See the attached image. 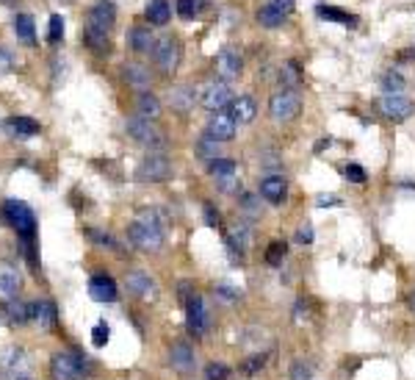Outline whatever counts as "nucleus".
<instances>
[{
  "mask_svg": "<svg viewBox=\"0 0 415 380\" xmlns=\"http://www.w3.org/2000/svg\"><path fill=\"white\" fill-rule=\"evenodd\" d=\"M89 297L97 303H117L119 291H117L114 278L111 275H92L89 278Z\"/></svg>",
  "mask_w": 415,
  "mask_h": 380,
  "instance_id": "obj_17",
  "label": "nucleus"
},
{
  "mask_svg": "<svg viewBox=\"0 0 415 380\" xmlns=\"http://www.w3.org/2000/svg\"><path fill=\"white\" fill-rule=\"evenodd\" d=\"M199 103L208 111H222L228 103H232L230 84L228 81H211V84H205V89L199 92Z\"/></svg>",
  "mask_w": 415,
  "mask_h": 380,
  "instance_id": "obj_11",
  "label": "nucleus"
},
{
  "mask_svg": "<svg viewBox=\"0 0 415 380\" xmlns=\"http://www.w3.org/2000/svg\"><path fill=\"white\" fill-rule=\"evenodd\" d=\"M266 364H269V355H266V353H258V355H249V358L244 361L241 369H244L246 375H255V372H261Z\"/></svg>",
  "mask_w": 415,
  "mask_h": 380,
  "instance_id": "obj_42",
  "label": "nucleus"
},
{
  "mask_svg": "<svg viewBox=\"0 0 415 380\" xmlns=\"http://www.w3.org/2000/svg\"><path fill=\"white\" fill-rule=\"evenodd\" d=\"M55 319H58V314H55V305H53L50 300H37V303H31V322H37L39 328H53Z\"/></svg>",
  "mask_w": 415,
  "mask_h": 380,
  "instance_id": "obj_26",
  "label": "nucleus"
},
{
  "mask_svg": "<svg viewBox=\"0 0 415 380\" xmlns=\"http://www.w3.org/2000/svg\"><path fill=\"white\" fill-rule=\"evenodd\" d=\"M125 286H128V291L133 297H138V300H155L158 297V284L144 270H131L125 275Z\"/></svg>",
  "mask_w": 415,
  "mask_h": 380,
  "instance_id": "obj_13",
  "label": "nucleus"
},
{
  "mask_svg": "<svg viewBox=\"0 0 415 380\" xmlns=\"http://www.w3.org/2000/svg\"><path fill=\"white\" fill-rule=\"evenodd\" d=\"M172 178V161L164 153H150L136 167V181L141 184H164Z\"/></svg>",
  "mask_w": 415,
  "mask_h": 380,
  "instance_id": "obj_5",
  "label": "nucleus"
},
{
  "mask_svg": "<svg viewBox=\"0 0 415 380\" xmlns=\"http://www.w3.org/2000/svg\"><path fill=\"white\" fill-rule=\"evenodd\" d=\"M155 64H158V70L164 72V75H172L178 67H180V58H183V48H180V42L178 39H172V37H166V39H161L158 45H155Z\"/></svg>",
  "mask_w": 415,
  "mask_h": 380,
  "instance_id": "obj_8",
  "label": "nucleus"
},
{
  "mask_svg": "<svg viewBox=\"0 0 415 380\" xmlns=\"http://www.w3.org/2000/svg\"><path fill=\"white\" fill-rule=\"evenodd\" d=\"M382 89H385L388 95H399V92L404 89V78H402L399 72H388V75L382 78Z\"/></svg>",
  "mask_w": 415,
  "mask_h": 380,
  "instance_id": "obj_41",
  "label": "nucleus"
},
{
  "mask_svg": "<svg viewBox=\"0 0 415 380\" xmlns=\"http://www.w3.org/2000/svg\"><path fill=\"white\" fill-rule=\"evenodd\" d=\"M11 67H14V61H11V53H8L6 48H0V75L11 72Z\"/></svg>",
  "mask_w": 415,
  "mask_h": 380,
  "instance_id": "obj_50",
  "label": "nucleus"
},
{
  "mask_svg": "<svg viewBox=\"0 0 415 380\" xmlns=\"http://www.w3.org/2000/svg\"><path fill=\"white\" fill-rule=\"evenodd\" d=\"M128 42H131V50H136V53H155V37L150 34V28H141L136 25L131 34H128Z\"/></svg>",
  "mask_w": 415,
  "mask_h": 380,
  "instance_id": "obj_28",
  "label": "nucleus"
},
{
  "mask_svg": "<svg viewBox=\"0 0 415 380\" xmlns=\"http://www.w3.org/2000/svg\"><path fill=\"white\" fill-rule=\"evenodd\" d=\"M125 128H128V137L133 139V142L144 144V147H150V150H161V147H166V139H164V131L152 122V120H144V117H131L128 122H125Z\"/></svg>",
  "mask_w": 415,
  "mask_h": 380,
  "instance_id": "obj_2",
  "label": "nucleus"
},
{
  "mask_svg": "<svg viewBox=\"0 0 415 380\" xmlns=\"http://www.w3.org/2000/svg\"><path fill=\"white\" fill-rule=\"evenodd\" d=\"M216 294H219L222 300H228V303H230V300H238V294H241V291H238L235 286L222 284V286H216Z\"/></svg>",
  "mask_w": 415,
  "mask_h": 380,
  "instance_id": "obj_49",
  "label": "nucleus"
},
{
  "mask_svg": "<svg viewBox=\"0 0 415 380\" xmlns=\"http://www.w3.org/2000/svg\"><path fill=\"white\" fill-rule=\"evenodd\" d=\"M136 114L144 117V120H158L161 117V100L152 95V92H141L136 100Z\"/></svg>",
  "mask_w": 415,
  "mask_h": 380,
  "instance_id": "obj_27",
  "label": "nucleus"
},
{
  "mask_svg": "<svg viewBox=\"0 0 415 380\" xmlns=\"http://www.w3.org/2000/svg\"><path fill=\"white\" fill-rule=\"evenodd\" d=\"M263 167H279V161H277V153H263Z\"/></svg>",
  "mask_w": 415,
  "mask_h": 380,
  "instance_id": "obj_55",
  "label": "nucleus"
},
{
  "mask_svg": "<svg viewBox=\"0 0 415 380\" xmlns=\"http://www.w3.org/2000/svg\"><path fill=\"white\" fill-rule=\"evenodd\" d=\"M169 3L166 0H150L147 3V20L152 23V25H166L169 23Z\"/></svg>",
  "mask_w": 415,
  "mask_h": 380,
  "instance_id": "obj_32",
  "label": "nucleus"
},
{
  "mask_svg": "<svg viewBox=\"0 0 415 380\" xmlns=\"http://www.w3.org/2000/svg\"><path fill=\"white\" fill-rule=\"evenodd\" d=\"M122 75L128 81V87H133L136 92H150V84H152V75L144 64H125L122 67Z\"/></svg>",
  "mask_w": 415,
  "mask_h": 380,
  "instance_id": "obj_24",
  "label": "nucleus"
},
{
  "mask_svg": "<svg viewBox=\"0 0 415 380\" xmlns=\"http://www.w3.org/2000/svg\"><path fill=\"white\" fill-rule=\"evenodd\" d=\"M47 39H50L53 45H58V42L64 39V20H61V14H53V17H50V31H47Z\"/></svg>",
  "mask_w": 415,
  "mask_h": 380,
  "instance_id": "obj_43",
  "label": "nucleus"
},
{
  "mask_svg": "<svg viewBox=\"0 0 415 380\" xmlns=\"http://www.w3.org/2000/svg\"><path fill=\"white\" fill-rule=\"evenodd\" d=\"M285 255H288V244L285 241H272L266 247V264L269 267H279L285 261Z\"/></svg>",
  "mask_w": 415,
  "mask_h": 380,
  "instance_id": "obj_37",
  "label": "nucleus"
},
{
  "mask_svg": "<svg viewBox=\"0 0 415 380\" xmlns=\"http://www.w3.org/2000/svg\"><path fill=\"white\" fill-rule=\"evenodd\" d=\"M6 319H8V325H25V322H31V305H25L20 300L6 303Z\"/></svg>",
  "mask_w": 415,
  "mask_h": 380,
  "instance_id": "obj_30",
  "label": "nucleus"
},
{
  "mask_svg": "<svg viewBox=\"0 0 415 380\" xmlns=\"http://www.w3.org/2000/svg\"><path fill=\"white\" fill-rule=\"evenodd\" d=\"M296 241H299V244H310V241H313V228H310L308 222L296 231Z\"/></svg>",
  "mask_w": 415,
  "mask_h": 380,
  "instance_id": "obj_51",
  "label": "nucleus"
},
{
  "mask_svg": "<svg viewBox=\"0 0 415 380\" xmlns=\"http://www.w3.org/2000/svg\"><path fill=\"white\" fill-rule=\"evenodd\" d=\"M261 194L266 203L272 205H282L285 203V194H288V181L282 175H266L261 181Z\"/></svg>",
  "mask_w": 415,
  "mask_h": 380,
  "instance_id": "obj_21",
  "label": "nucleus"
},
{
  "mask_svg": "<svg viewBox=\"0 0 415 380\" xmlns=\"http://www.w3.org/2000/svg\"><path fill=\"white\" fill-rule=\"evenodd\" d=\"M114 23H117V6L111 0H97L89 8V25L100 28V31H108Z\"/></svg>",
  "mask_w": 415,
  "mask_h": 380,
  "instance_id": "obj_19",
  "label": "nucleus"
},
{
  "mask_svg": "<svg viewBox=\"0 0 415 380\" xmlns=\"http://www.w3.org/2000/svg\"><path fill=\"white\" fill-rule=\"evenodd\" d=\"M282 20H285V14H282V11H277L272 3H266L263 8H258V23H261L263 28H279V25H282Z\"/></svg>",
  "mask_w": 415,
  "mask_h": 380,
  "instance_id": "obj_33",
  "label": "nucleus"
},
{
  "mask_svg": "<svg viewBox=\"0 0 415 380\" xmlns=\"http://www.w3.org/2000/svg\"><path fill=\"white\" fill-rule=\"evenodd\" d=\"M410 308H413V311H415V289H413V291H410Z\"/></svg>",
  "mask_w": 415,
  "mask_h": 380,
  "instance_id": "obj_57",
  "label": "nucleus"
},
{
  "mask_svg": "<svg viewBox=\"0 0 415 380\" xmlns=\"http://www.w3.org/2000/svg\"><path fill=\"white\" fill-rule=\"evenodd\" d=\"M3 220L25 241H34L37 239V214L28 208V203H22V200H6L3 203Z\"/></svg>",
  "mask_w": 415,
  "mask_h": 380,
  "instance_id": "obj_1",
  "label": "nucleus"
},
{
  "mask_svg": "<svg viewBox=\"0 0 415 380\" xmlns=\"http://www.w3.org/2000/svg\"><path fill=\"white\" fill-rule=\"evenodd\" d=\"M235 128H238V122L232 120L230 111H213L211 114V120H208V128H205V137H211L213 142H230L232 137H235Z\"/></svg>",
  "mask_w": 415,
  "mask_h": 380,
  "instance_id": "obj_10",
  "label": "nucleus"
},
{
  "mask_svg": "<svg viewBox=\"0 0 415 380\" xmlns=\"http://www.w3.org/2000/svg\"><path fill=\"white\" fill-rule=\"evenodd\" d=\"M128 239L133 241V247L144 250V253H161L164 244H166V236H164L161 228H155L150 222H141V220L128 225Z\"/></svg>",
  "mask_w": 415,
  "mask_h": 380,
  "instance_id": "obj_4",
  "label": "nucleus"
},
{
  "mask_svg": "<svg viewBox=\"0 0 415 380\" xmlns=\"http://www.w3.org/2000/svg\"><path fill=\"white\" fill-rule=\"evenodd\" d=\"M346 178H349L352 184H366V170L357 167V164H349V167H346Z\"/></svg>",
  "mask_w": 415,
  "mask_h": 380,
  "instance_id": "obj_47",
  "label": "nucleus"
},
{
  "mask_svg": "<svg viewBox=\"0 0 415 380\" xmlns=\"http://www.w3.org/2000/svg\"><path fill=\"white\" fill-rule=\"evenodd\" d=\"M319 17H324V20H332V23H343V25H355V23H357L349 11L335 8V6H319Z\"/></svg>",
  "mask_w": 415,
  "mask_h": 380,
  "instance_id": "obj_35",
  "label": "nucleus"
},
{
  "mask_svg": "<svg viewBox=\"0 0 415 380\" xmlns=\"http://www.w3.org/2000/svg\"><path fill=\"white\" fill-rule=\"evenodd\" d=\"M205 222H208L211 228H219V225H222V217H219V211H216L211 203H205Z\"/></svg>",
  "mask_w": 415,
  "mask_h": 380,
  "instance_id": "obj_48",
  "label": "nucleus"
},
{
  "mask_svg": "<svg viewBox=\"0 0 415 380\" xmlns=\"http://www.w3.org/2000/svg\"><path fill=\"white\" fill-rule=\"evenodd\" d=\"M194 150H197V158H199L202 164H208V167H211L213 161L222 158V156H219V142H213L211 137H199V142H197Z\"/></svg>",
  "mask_w": 415,
  "mask_h": 380,
  "instance_id": "obj_31",
  "label": "nucleus"
},
{
  "mask_svg": "<svg viewBox=\"0 0 415 380\" xmlns=\"http://www.w3.org/2000/svg\"><path fill=\"white\" fill-rule=\"evenodd\" d=\"M241 208H244V211H249V214H255V211H258L255 197H252V194H244V197H241Z\"/></svg>",
  "mask_w": 415,
  "mask_h": 380,
  "instance_id": "obj_54",
  "label": "nucleus"
},
{
  "mask_svg": "<svg viewBox=\"0 0 415 380\" xmlns=\"http://www.w3.org/2000/svg\"><path fill=\"white\" fill-rule=\"evenodd\" d=\"M208 170H211V175H213V184L225 191V194L238 191V167H235L232 158H225V156H222V158L213 161Z\"/></svg>",
  "mask_w": 415,
  "mask_h": 380,
  "instance_id": "obj_9",
  "label": "nucleus"
},
{
  "mask_svg": "<svg viewBox=\"0 0 415 380\" xmlns=\"http://www.w3.org/2000/svg\"><path fill=\"white\" fill-rule=\"evenodd\" d=\"M316 205H322V208H327V205H341V197H335V194H319L316 197Z\"/></svg>",
  "mask_w": 415,
  "mask_h": 380,
  "instance_id": "obj_52",
  "label": "nucleus"
},
{
  "mask_svg": "<svg viewBox=\"0 0 415 380\" xmlns=\"http://www.w3.org/2000/svg\"><path fill=\"white\" fill-rule=\"evenodd\" d=\"M169 367L175 372H183V375L197 367V355H194V350H191L188 341H175L172 344V350H169Z\"/></svg>",
  "mask_w": 415,
  "mask_h": 380,
  "instance_id": "obj_16",
  "label": "nucleus"
},
{
  "mask_svg": "<svg viewBox=\"0 0 415 380\" xmlns=\"http://www.w3.org/2000/svg\"><path fill=\"white\" fill-rule=\"evenodd\" d=\"M20 286H22V275H20V270H17L14 264L3 261V264H0V300H3V303L17 300Z\"/></svg>",
  "mask_w": 415,
  "mask_h": 380,
  "instance_id": "obj_15",
  "label": "nucleus"
},
{
  "mask_svg": "<svg viewBox=\"0 0 415 380\" xmlns=\"http://www.w3.org/2000/svg\"><path fill=\"white\" fill-rule=\"evenodd\" d=\"M205 375H208V380H228L230 378V369L225 364H208Z\"/></svg>",
  "mask_w": 415,
  "mask_h": 380,
  "instance_id": "obj_46",
  "label": "nucleus"
},
{
  "mask_svg": "<svg viewBox=\"0 0 415 380\" xmlns=\"http://www.w3.org/2000/svg\"><path fill=\"white\" fill-rule=\"evenodd\" d=\"M199 11V0H178V14L183 20H191Z\"/></svg>",
  "mask_w": 415,
  "mask_h": 380,
  "instance_id": "obj_45",
  "label": "nucleus"
},
{
  "mask_svg": "<svg viewBox=\"0 0 415 380\" xmlns=\"http://www.w3.org/2000/svg\"><path fill=\"white\" fill-rule=\"evenodd\" d=\"M25 369H28V361H25V353L20 347L0 350V372L6 378H17V372H25Z\"/></svg>",
  "mask_w": 415,
  "mask_h": 380,
  "instance_id": "obj_18",
  "label": "nucleus"
},
{
  "mask_svg": "<svg viewBox=\"0 0 415 380\" xmlns=\"http://www.w3.org/2000/svg\"><path fill=\"white\" fill-rule=\"evenodd\" d=\"M299 111H302V97L291 87H282L269 100V114L275 122H291V120H296Z\"/></svg>",
  "mask_w": 415,
  "mask_h": 380,
  "instance_id": "obj_3",
  "label": "nucleus"
},
{
  "mask_svg": "<svg viewBox=\"0 0 415 380\" xmlns=\"http://www.w3.org/2000/svg\"><path fill=\"white\" fill-rule=\"evenodd\" d=\"M3 131L8 137H17V139H31V137H37L42 131V125L37 120H31V117H8L3 122Z\"/></svg>",
  "mask_w": 415,
  "mask_h": 380,
  "instance_id": "obj_20",
  "label": "nucleus"
},
{
  "mask_svg": "<svg viewBox=\"0 0 415 380\" xmlns=\"http://www.w3.org/2000/svg\"><path fill=\"white\" fill-rule=\"evenodd\" d=\"M324 147H329V139H322V142L316 144V150H324Z\"/></svg>",
  "mask_w": 415,
  "mask_h": 380,
  "instance_id": "obj_56",
  "label": "nucleus"
},
{
  "mask_svg": "<svg viewBox=\"0 0 415 380\" xmlns=\"http://www.w3.org/2000/svg\"><path fill=\"white\" fill-rule=\"evenodd\" d=\"M291 380H313V364L305 361V358L294 361V367H291Z\"/></svg>",
  "mask_w": 415,
  "mask_h": 380,
  "instance_id": "obj_40",
  "label": "nucleus"
},
{
  "mask_svg": "<svg viewBox=\"0 0 415 380\" xmlns=\"http://www.w3.org/2000/svg\"><path fill=\"white\" fill-rule=\"evenodd\" d=\"M249 236H252V231H249V225H235L230 234H228V250H230L232 261H244V253H246V247H249Z\"/></svg>",
  "mask_w": 415,
  "mask_h": 380,
  "instance_id": "obj_22",
  "label": "nucleus"
},
{
  "mask_svg": "<svg viewBox=\"0 0 415 380\" xmlns=\"http://www.w3.org/2000/svg\"><path fill=\"white\" fill-rule=\"evenodd\" d=\"M84 369H86V361H81V355L55 353L50 358V378L53 380H78Z\"/></svg>",
  "mask_w": 415,
  "mask_h": 380,
  "instance_id": "obj_7",
  "label": "nucleus"
},
{
  "mask_svg": "<svg viewBox=\"0 0 415 380\" xmlns=\"http://www.w3.org/2000/svg\"><path fill=\"white\" fill-rule=\"evenodd\" d=\"M191 106H194V89L191 87H178L172 92V108H178L180 114H185Z\"/></svg>",
  "mask_w": 415,
  "mask_h": 380,
  "instance_id": "obj_36",
  "label": "nucleus"
},
{
  "mask_svg": "<svg viewBox=\"0 0 415 380\" xmlns=\"http://www.w3.org/2000/svg\"><path fill=\"white\" fill-rule=\"evenodd\" d=\"M272 6H275L277 11H282V14H291L294 11V0H272Z\"/></svg>",
  "mask_w": 415,
  "mask_h": 380,
  "instance_id": "obj_53",
  "label": "nucleus"
},
{
  "mask_svg": "<svg viewBox=\"0 0 415 380\" xmlns=\"http://www.w3.org/2000/svg\"><path fill=\"white\" fill-rule=\"evenodd\" d=\"M86 236L92 239L97 247H105V250H119L117 239L111 236V234H105V231H97V228H86Z\"/></svg>",
  "mask_w": 415,
  "mask_h": 380,
  "instance_id": "obj_38",
  "label": "nucleus"
},
{
  "mask_svg": "<svg viewBox=\"0 0 415 380\" xmlns=\"http://www.w3.org/2000/svg\"><path fill=\"white\" fill-rule=\"evenodd\" d=\"M241 72H244V58L238 56V50L225 48L216 56V75H219V81H228L230 84Z\"/></svg>",
  "mask_w": 415,
  "mask_h": 380,
  "instance_id": "obj_14",
  "label": "nucleus"
},
{
  "mask_svg": "<svg viewBox=\"0 0 415 380\" xmlns=\"http://www.w3.org/2000/svg\"><path fill=\"white\" fill-rule=\"evenodd\" d=\"M108 336H111V328L105 322H97L92 328V344L94 347H105L108 344Z\"/></svg>",
  "mask_w": 415,
  "mask_h": 380,
  "instance_id": "obj_44",
  "label": "nucleus"
},
{
  "mask_svg": "<svg viewBox=\"0 0 415 380\" xmlns=\"http://www.w3.org/2000/svg\"><path fill=\"white\" fill-rule=\"evenodd\" d=\"M84 42H86V48L97 53V56H108L111 53V39H108V31H100V28H94V25H86L84 28Z\"/></svg>",
  "mask_w": 415,
  "mask_h": 380,
  "instance_id": "obj_25",
  "label": "nucleus"
},
{
  "mask_svg": "<svg viewBox=\"0 0 415 380\" xmlns=\"http://www.w3.org/2000/svg\"><path fill=\"white\" fill-rule=\"evenodd\" d=\"M230 114L238 125H249V122L258 117V103L246 95L235 97V100L230 103Z\"/></svg>",
  "mask_w": 415,
  "mask_h": 380,
  "instance_id": "obj_23",
  "label": "nucleus"
},
{
  "mask_svg": "<svg viewBox=\"0 0 415 380\" xmlns=\"http://www.w3.org/2000/svg\"><path fill=\"white\" fill-rule=\"evenodd\" d=\"M17 380H31V378H17Z\"/></svg>",
  "mask_w": 415,
  "mask_h": 380,
  "instance_id": "obj_58",
  "label": "nucleus"
},
{
  "mask_svg": "<svg viewBox=\"0 0 415 380\" xmlns=\"http://www.w3.org/2000/svg\"><path fill=\"white\" fill-rule=\"evenodd\" d=\"M299 78H302V72H299V64H296V61H288V64L282 67V72H279V81H282L285 87H291V89H296Z\"/></svg>",
  "mask_w": 415,
  "mask_h": 380,
  "instance_id": "obj_39",
  "label": "nucleus"
},
{
  "mask_svg": "<svg viewBox=\"0 0 415 380\" xmlns=\"http://www.w3.org/2000/svg\"><path fill=\"white\" fill-rule=\"evenodd\" d=\"M379 111H382V117H388L393 122H402L415 111V103L404 95H385L379 100Z\"/></svg>",
  "mask_w": 415,
  "mask_h": 380,
  "instance_id": "obj_12",
  "label": "nucleus"
},
{
  "mask_svg": "<svg viewBox=\"0 0 415 380\" xmlns=\"http://www.w3.org/2000/svg\"><path fill=\"white\" fill-rule=\"evenodd\" d=\"M14 34H17V39L34 45V42H37V25H34V17H31V14H17V17H14Z\"/></svg>",
  "mask_w": 415,
  "mask_h": 380,
  "instance_id": "obj_29",
  "label": "nucleus"
},
{
  "mask_svg": "<svg viewBox=\"0 0 415 380\" xmlns=\"http://www.w3.org/2000/svg\"><path fill=\"white\" fill-rule=\"evenodd\" d=\"M185 328L194 338H202L211 328V314H208L205 300L199 294H191L185 300Z\"/></svg>",
  "mask_w": 415,
  "mask_h": 380,
  "instance_id": "obj_6",
  "label": "nucleus"
},
{
  "mask_svg": "<svg viewBox=\"0 0 415 380\" xmlns=\"http://www.w3.org/2000/svg\"><path fill=\"white\" fill-rule=\"evenodd\" d=\"M138 220H141V222H150V225H155V228H161V231L169 225V214H166L164 208H155V205H150V208H141Z\"/></svg>",
  "mask_w": 415,
  "mask_h": 380,
  "instance_id": "obj_34",
  "label": "nucleus"
}]
</instances>
